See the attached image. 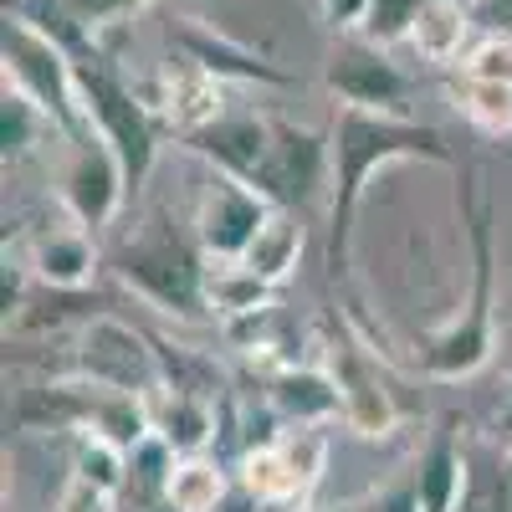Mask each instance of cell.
Returning <instances> with one entry per match:
<instances>
[{
    "mask_svg": "<svg viewBox=\"0 0 512 512\" xmlns=\"http://www.w3.org/2000/svg\"><path fill=\"white\" fill-rule=\"evenodd\" d=\"M456 512H512L507 451H466V492Z\"/></svg>",
    "mask_w": 512,
    "mask_h": 512,
    "instance_id": "obj_24",
    "label": "cell"
},
{
    "mask_svg": "<svg viewBox=\"0 0 512 512\" xmlns=\"http://www.w3.org/2000/svg\"><path fill=\"white\" fill-rule=\"evenodd\" d=\"M267 216H272V200L262 190H251L246 180L231 175V169L210 164V180L200 185L190 231L200 236L205 256H241L246 241L256 236V226H262Z\"/></svg>",
    "mask_w": 512,
    "mask_h": 512,
    "instance_id": "obj_11",
    "label": "cell"
},
{
    "mask_svg": "<svg viewBox=\"0 0 512 512\" xmlns=\"http://www.w3.org/2000/svg\"><path fill=\"white\" fill-rule=\"evenodd\" d=\"M507 436H512V405H507Z\"/></svg>",
    "mask_w": 512,
    "mask_h": 512,
    "instance_id": "obj_33",
    "label": "cell"
},
{
    "mask_svg": "<svg viewBox=\"0 0 512 512\" xmlns=\"http://www.w3.org/2000/svg\"><path fill=\"white\" fill-rule=\"evenodd\" d=\"M466 492V451L451 436H436L415 466V497L420 512H456Z\"/></svg>",
    "mask_w": 512,
    "mask_h": 512,
    "instance_id": "obj_20",
    "label": "cell"
},
{
    "mask_svg": "<svg viewBox=\"0 0 512 512\" xmlns=\"http://www.w3.org/2000/svg\"><path fill=\"white\" fill-rule=\"evenodd\" d=\"M446 159V139L431 123H415L405 113H364V108H344L333 123L328 139V175H333V267L349 246V226L359 195L369 185V175L390 159Z\"/></svg>",
    "mask_w": 512,
    "mask_h": 512,
    "instance_id": "obj_2",
    "label": "cell"
},
{
    "mask_svg": "<svg viewBox=\"0 0 512 512\" xmlns=\"http://www.w3.org/2000/svg\"><path fill=\"white\" fill-rule=\"evenodd\" d=\"M297 256H303V226H297V216L287 205H272V216L256 226V236L246 241V251H241V262L246 267H256L272 287L277 282H287L292 277V267H297Z\"/></svg>",
    "mask_w": 512,
    "mask_h": 512,
    "instance_id": "obj_21",
    "label": "cell"
},
{
    "mask_svg": "<svg viewBox=\"0 0 512 512\" xmlns=\"http://www.w3.org/2000/svg\"><path fill=\"white\" fill-rule=\"evenodd\" d=\"M144 405H149V431H154L164 446H175L180 456L205 451L210 441H216V410H210L205 395L159 379L154 390L144 395Z\"/></svg>",
    "mask_w": 512,
    "mask_h": 512,
    "instance_id": "obj_16",
    "label": "cell"
},
{
    "mask_svg": "<svg viewBox=\"0 0 512 512\" xmlns=\"http://www.w3.org/2000/svg\"><path fill=\"white\" fill-rule=\"evenodd\" d=\"M472 16H477V31L512 36V0H472Z\"/></svg>",
    "mask_w": 512,
    "mask_h": 512,
    "instance_id": "obj_30",
    "label": "cell"
},
{
    "mask_svg": "<svg viewBox=\"0 0 512 512\" xmlns=\"http://www.w3.org/2000/svg\"><path fill=\"white\" fill-rule=\"evenodd\" d=\"M175 47L190 52L200 67H210L221 82H256V88H287V72H277L267 57H256L251 47H241V41L210 31L200 21H185L175 31Z\"/></svg>",
    "mask_w": 512,
    "mask_h": 512,
    "instance_id": "obj_17",
    "label": "cell"
},
{
    "mask_svg": "<svg viewBox=\"0 0 512 512\" xmlns=\"http://www.w3.org/2000/svg\"><path fill=\"white\" fill-rule=\"evenodd\" d=\"M267 512H308V507H267Z\"/></svg>",
    "mask_w": 512,
    "mask_h": 512,
    "instance_id": "obj_32",
    "label": "cell"
},
{
    "mask_svg": "<svg viewBox=\"0 0 512 512\" xmlns=\"http://www.w3.org/2000/svg\"><path fill=\"white\" fill-rule=\"evenodd\" d=\"M118 277L169 318H205V246L154 210L118 241Z\"/></svg>",
    "mask_w": 512,
    "mask_h": 512,
    "instance_id": "obj_3",
    "label": "cell"
},
{
    "mask_svg": "<svg viewBox=\"0 0 512 512\" xmlns=\"http://www.w3.org/2000/svg\"><path fill=\"white\" fill-rule=\"evenodd\" d=\"M328 466L323 425H287L282 436L246 446L236 461V482L262 507H308Z\"/></svg>",
    "mask_w": 512,
    "mask_h": 512,
    "instance_id": "obj_5",
    "label": "cell"
},
{
    "mask_svg": "<svg viewBox=\"0 0 512 512\" xmlns=\"http://www.w3.org/2000/svg\"><path fill=\"white\" fill-rule=\"evenodd\" d=\"M272 303V282L246 267L241 256H205V313L210 318H241Z\"/></svg>",
    "mask_w": 512,
    "mask_h": 512,
    "instance_id": "obj_19",
    "label": "cell"
},
{
    "mask_svg": "<svg viewBox=\"0 0 512 512\" xmlns=\"http://www.w3.org/2000/svg\"><path fill=\"white\" fill-rule=\"evenodd\" d=\"M6 82L21 88L41 113H47L62 134H82L88 113L77 98V57L52 41L41 26H31L26 16H6Z\"/></svg>",
    "mask_w": 512,
    "mask_h": 512,
    "instance_id": "obj_4",
    "label": "cell"
},
{
    "mask_svg": "<svg viewBox=\"0 0 512 512\" xmlns=\"http://www.w3.org/2000/svg\"><path fill=\"white\" fill-rule=\"evenodd\" d=\"M507 477H512V436H507Z\"/></svg>",
    "mask_w": 512,
    "mask_h": 512,
    "instance_id": "obj_31",
    "label": "cell"
},
{
    "mask_svg": "<svg viewBox=\"0 0 512 512\" xmlns=\"http://www.w3.org/2000/svg\"><path fill=\"white\" fill-rule=\"evenodd\" d=\"M149 108H154L159 123H169L175 134L190 139L195 128L216 123V118L226 113V82L210 72V67H200L190 52L175 47V57H169V62L159 67V77H154Z\"/></svg>",
    "mask_w": 512,
    "mask_h": 512,
    "instance_id": "obj_13",
    "label": "cell"
},
{
    "mask_svg": "<svg viewBox=\"0 0 512 512\" xmlns=\"http://www.w3.org/2000/svg\"><path fill=\"white\" fill-rule=\"evenodd\" d=\"M323 82L328 93L344 108H364V113H405L410 108V77L390 62V47L344 31L338 47L323 62Z\"/></svg>",
    "mask_w": 512,
    "mask_h": 512,
    "instance_id": "obj_9",
    "label": "cell"
},
{
    "mask_svg": "<svg viewBox=\"0 0 512 512\" xmlns=\"http://www.w3.org/2000/svg\"><path fill=\"white\" fill-rule=\"evenodd\" d=\"M451 108L482 128L487 139H507L512 134V82H487V77H451Z\"/></svg>",
    "mask_w": 512,
    "mask_h": 512,
    "instance_id": "obj_23",
    "label": "cell"
},
{
    "mask_svg": "<svg viewBox=\"0 0 512 512\" xmlns=\"http://www.w3.org/2000/svg\"><path fill=\"white\" fill-rule=\"evenodd\" d=\"M77 374H88L98 384H113V390H128V395H149L164 379L159 349H149V338L139 328H128L123 318H93L88 328H82Z\"/></svg>",
    "mask_w": 512,
    "mask_h": 512,
    "instance_id": "obj_12",
    "label": "cell"
},
{
    "mask_svg": "<svg viewBox=\"0 0 512 512\" xmlns=\"http://www.w3.org/2000/svg\"><path fill=\"white\" fill-rule=\"evenodd\" d=\"M267 410L282 425H328V420H344V395H338V379L328 369L287 364L272 369L267 379Z\"/></svg>",
    "mask_w": 512,
    "mask_h": 512,
    "instance_id": "obj_15",
    "label": "cell"
},
{
    "mask_svg": "<svg viewBox=\"0 0 512 512\" xmlns=\"http://www.w3.org/2000/svg\"><path fill=\"white\" fill-rule=\"evenodd\" d=\"M369 6L374 0H313V11H318V21L328 26V31H359L364 26V16H369Z\"/></svg>",
    "mask_w": 512,
    "mask_h": 512,
    "instance_id": "obj_29",
    "label": "cell"
},
{
    "mask_svg": "<svg viewBox=\"0 0 512 512\" xmlns=\"http://www.w3.org/2000/svg\"><path fill=\"white\" fill-rule=\"evenodd\" d=\"M456 72H466V77H487V82H512V36L477 31V36H472V47L456 57Z\"/></svg>",
    "mask_w": 512,
    "mask_h": 512,
    "instance_id": "obj_26",
    "label": "cell"
},
{
    "mask_svg": "<svg viewBox=\"0 0 512 512\" xmlns=\"http://www.w3.org/2000/svg\"><path fill=\"white\" fill-rule=\"evenodd\" d=\"M67 159H62V205L67 216L82 221L88 231L108 226L123 205V190L134 185L123 169V154L98 134V128H82V134H62Z\"/></svg>",
    "mask_w": 512,
    "mask_h": 512,
    "instance_id": "obj_8",
    "label": "cell"
},
{
    "mask_svg": "<svg viewBox=\"0 0 512 512\" xmlns=\"http://www.w3.org/2000/svg\"><path fill=\"white\" fill-rule=\"evenodd\" d=\"M472 31H477V16L466 0H425L410 21V36L405 47L420 57V62H436V67H456V57L472 47Z\"/></svg>",
    "mask_w": 512,
    "mask_h": 512,
    "instance_id": "obj_18",
    "label": "cell"
},
{
    "mask_svg": "<svg viewBox=\"0 0 512 512\" xmlns=\"http://www.w3.org/2000/svg\"><path fill=\"white\" fill-rule=\"evenodd\" d=\"M472 256H477V287L466 318H456L446 333L431 338V349L420 354V369L431 379H461L487 364L492 354V231H487V200H472Z\"/></svg>",
    "mask_w": 512,
    "mask_h": 512,
    "instance_id": "obj_7",
    "label": "cell"
},
{
    "mask_svg": "<svg viewBox=\"0 0 512 512\" xmlns=\"http://www.w3.org/2000/svg\"><path fill=\"white\" fill-rule=\"evenodd\" d=\"M323 369L338 379V395H344V425L354 436H390L395 425H400V405H395V390L384 384L379 374V359L354 344V338H328L323 344Z\"/></svg>",
    "mask_w": 512,
    "mask_h": 512,
    "instance_id": "obj_10",
    "label": "cell"
},
{
    "mask_svg": "<svg viewBox=\"0 0 512 512\" xmlns=\"http://www.w3.org/2000/svg\"><path fill=\"white\" fill-rule=\"evenodd\" d=\"M62 6L88 26L93 36H98V26H108V21H123V16H134V11H144L149 0H62Z\"/></svg>",
    "mask_w": 512,
    "mask_h": 512,
    "instance_id": "obj_28",
    "label": "cell"
},
{
    "mask_svg": "<svg viewBox=\"0 0 512 512\" xmlns=\"http://www.w3.org/2000/svg\"><path fill=\"white\" fill-rule=\"evenodd\" d=\"M420 6H425V0H374L364 26H359V36L379 41V47H395V41L410 36V21H415Z\"/></svg>",
    "mask_w": 512,
    "mask_h": 512,
    "instance_id": "obj_27",
    "label": "cell"
},
{
    "mask_svg": "<svg viewBox=\"0 0 512 512\" xmlns=\"http://www.w3.org/2000/svg\"><path fill=\"white\" fill-rule=\"evenodd\" d=\"M77 98H82V113H88V128H98V134L123 154V169L128 180H144L149 164H154V108L128 88V82L93 52V57H77Z\"/></svg>",
    "mask_w": 512,
    "mask_h": 512,
    "instance_id": "obj_6",
    "label": "cell"
},
{
    "mask_svg": "<svg viewBox=\"0 0 512 512\" xmlns=\"http://www.w3.org/2000/svg\"><path fill=\"white\" fill-rule=\"evenodd\" d=\"M0 134H6V154H26L36 139L62 134V128L41 113L21 88H11V82H6V98H0Z\"/></svg>",
    "mask_w": 512,
    "mask_h": 512,
    "instance_id": "obj_25",
    "label": "cell"
},
{
    "mask_svg": "<svg viewBox=\"0 0 512 512\" xmlns=\"http://www.w3.org/2000/svg\"><path fill=\"white\" fill-rule=\"evenodd\" d=\"M26 272L36 282H47L57 292H77L88 287L93 272H98V246H93V231L82 221H67V226H47L26 241Z\"/></svg>",
    "mask_w": 512,
    "mask_h": 512,
    "instance_id": "obj_14",
    "label": "cell"
},
{
    "mask_svg": "<svg viewBox=\"0 0 512 512\" xmlns=\"http://www.w3.org/2000/svg\"><path fill=\"white\" fill-rule=\"evenodd\" d=\"M164 502L169 512H216L226 502V472L216 456L205 451H190V456H175L164 477Z\"/></svg>",
    "mask_w": 512,
    "mask_h": 512,
    "instance_id": "obj_22",
    "label": "cell"
},
{
    "mask_svg": "<svg viewBox=\"0 0 512 512\" xmlns=\"http://www.w3.org/2000/svg\"><path fill=\"white\" fill-rule=\"evenodd\" d=\"M190 149L205 154L216 169H231L251 190H262L272 205L318 195L328 175V144L313 128L267 113H221L216 123L195 128Z\"/></svg>",
    "mask_w": 512,
    "mask_h": 512,
    "instance_id": "obj_1",
    "label": "cell"
}]
</instances>
